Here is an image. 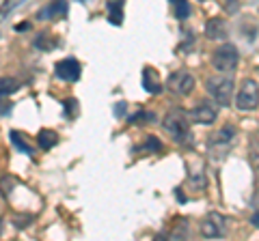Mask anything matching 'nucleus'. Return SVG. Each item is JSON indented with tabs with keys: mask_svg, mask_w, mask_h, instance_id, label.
Listing matches in <instances>:
<instances>
[{
	"mask_svg": "<svg viewBox=\"0 0 259 241\" xmlns=\"http://www.w3.org/2000/svg\"><path fill=\"white\" fill-rule=\"evenodd\" d=\"M164 130L173 136L175 142H184L188 140L190 136V123H188V114H186L184 110H171L168 114L164 116Z\"/></svg>",
	"mask_w": 259,
	"mask_h": 241,
	"instance_id": "f257e3e1",
	"label": "nucleus"
},
{
	"mask_svg": "<svg viewBox=\"0 0 259 241\" xmlns=\"http://www.w3.org/2000/svg\"><path fill=\"white\" fill-rule=\"evenodd\" d=\"M238 63H240V52H238V47L231 45V43L221 45L214 52V56H212L214 69L216 71H223V74H231V71H236Z\"/></svg>",
	"mask_w": 259,
	"mask_h": 241,
	"instance_id": "f03ea898",
	"label": "nucleus"
},
{
	"mask_svg": "<svg viewBox=\"0 0 259 241\" xmlns=\"http://www.w3.org/2000/svg\"><path fill=\"white\" fill-rule=\"evenodd\" d=\"M207 93L209 97L216 99L221 106H229L233 97V78L223 76V78H209L207 80Z\"/></svg>",
	"mask_w": 259,
	"mask_h": 241,
	"instance_id": "7ed1b4c3",
	"label": "nucleus"
},
{
	"mask_svg": "<svg viewBox=\"0 0 259 241\" xmlns=\"http://www.w3.org/2000/svg\"><path fill=\"white\" fill-rule=\"evenodd\" d=\"M236 106L240 110H255L259 106V86L255 80H244L236 95Z\"/></svg>",
	"mask_w": 259,
	"mask_h": 241,
	"instance_id": "20e7f679",
	"label": "nucleus"
},
{
	"mask_svg": "<svg viewBox=\"0 0 259 241\" xmlns=\"http://www.w3.org/2000/svg\"><path fill=\"white\" fill-rule=\"evenodd\" d=\"M194 76L190 74V71H175V74L168 76L166 80V86L171 88V91L175 95H182V97H186V95H190L194 91Z\"/></svg>",
	"mask_w": 259,
	"mask_h": 241,
	"instance_id": "39448f33",
	"label": "nucleus"
},
{
	"mask_svg": "<svg viewBox=\"0 0 259 241\" xmlns=\"http://www.w3.org/2000/svg\"><path fill=\"white\" fill-rule=\"evenodd\" d=\"M54 74L59 80H65V82H76L80 74H82V67H80V63L76 58H65L56 63Z\"/></svg>",
	"mask_w": 259,
	"mask_h": 241,
	"instance_id": "423d86ee",
	"label": "nucleus"
},
{
	"mask_svg": "<svg viewBox=\"0 0 259 241\" xmlns=\"http://www.w3.org/2000/svg\"><path fill=\"white\" fill-rule=\"evenodd\" d=\"M201 235L205 239H216L225 235V218L221 213H209L207 218L201 222Z\"/></svg>",
	"mask_w": 259,
	"mask_h": 241,
	"instance_id": "0eeeda50",
	"label": "nucleus"
},
{
	"mask_svg": "<svg viewBox=\"0 0 259 241\" xmlns=\"http://www.w3.org/2000/svg\"><path fill=\"white\" fill-rule=\"evenodd\" d=\"M205 35H207V39H212V41H225V39L229 37V28H227L223 18H212L205 24Z\"/></svg>",
	"mask_w": 259,
	"mask_h": 241,
	"instance_id": "6e6552de",
	"label": "nucleus"
},
{
	"mask_svg": "<svg viewBox=\"0 0 259 241\" xmlns=\"http://www.w3.org/2000/svg\"><path fill=\"white\" fill-rule=\"evenodd\" d=\"M67 13V3L65 0H52L50 5H46L41 11H39L37 18L39 20H56V18H63Z\"/></svg>",
	"mask_w": 259,
	"mask_h": 241,
	"instance_id": "1a4fd4ad",
	"label": "nucleus"
},
{
	"mask_svg": "<svg viewBox=\"0 0 259 241\" xmlns=\"http://www.w3.org/2000/svg\"><path fill=\"white\" fill-rule=\"evenodd\" d=\"M190 116H192V120H197L201 125H209L216 120V110L209 106V103H199V106L190 112Z\"/></svg>",
	"mask_w": 259,
	"mask_h": 241,
	"instance_id": "9d476101",
	"label": "nucleus"
},
{
	"mask_svg": "<svg viewBox=\"0 0 259 241\" xmlns=\"http://www.w3.org/2000/svg\"><path fill=\"white\" fill-rule=\"evenodd\" d=\"M143 86H145V91L153 93V95H158L162 91L160 78H158V74H156V69L153 67H145L143 69Z\"/></svg>",
	"mask_w": 259,
	"mask_h": 241,
	"instance_id": "9b49d317",
	"label": "nucleus"
},
{
	"mask_svg": "<svg viewBox=\"0 0 259 241\" xmlns=\"http://www.w3.org/2000/svg\"><path fill=\"white\" fill-rule=\"evenodd\" d=\"M123 5L125 0H108V22L115 24V26H121L123 24Z\"/></svg>",
	"mask_w": 259,
	"mask_h": 241,
	"instance_id": "f8f14e48",
	"label": "nucleus"
},
{
	"mask_svg": "<svg viewBox=\"0 0 259 241\" xmlns=\"http://www.w3.org/2000/svg\"><path fill=\"white\" fill-rule=\"evenodd\" d=\"M37 142H39V147L48 151V149L56 147L59 136H56V132H52V130H41V132H39V136H37Z\"/></svg>",
	"mask_w": 259,
	"mask_h": 241,
	"instance_id": "ddd939ff",
	"label": "nucleus"
},
{
	"mask_svg": "<svg viewBox=\"0 0 259 241\" xmlns=\"http://www.w3.org/2000/svg\"><path fill=\"white\" fill-rule=\"evenodd\" d=\"M56 45H59V39L50 37L48 33L39 35L35 39V47H37V50H41V52H52V50H56Z\"/></svg>",
	"mask_w": 259,
	"mask_h": 241,
	"instance_id": "4468645a",
	"label": "nucleus"
},
{
	"mask_svg": "<svg viewBox=\"0 0 259 241\" xmlns=\"http://www.w3.org/2000/svg\"><path fill=\"white\" fill-rule=\"evenodd\" d=\"M20 88V82L15 78H0V99H7Z\"/></svg>",
	"mask_w": 259,
	"mask_h": 241,
	"instance_id": "2eb2a0df",
	"label": "nucleus"
},
{
	"mask_svg": "<svg viewBox=\"0 0 259 241\" xmlns=\"http://www.w3.org/2000/svg\"><path fill=\"white\" fill-rule=\"evenodd\" d=\"M233 127L231 125H225L221 132H216L214 134V138H212V142H216V144H229L231 140H233Z\"/></svg>",
	"mask_w": 259,
	"mask_h": 241,
	"instance_id": "dca6fc26",
	"label": "nucleus"
},
{
	"mask_svg": "<svg viewBox=\"0 0 259 241\" xmlns=\"http://www.w3.org/2000/svg\"><path fill=\"white\" fill-rule=\"evenodd\" d=\"M171 5L175 7V18L177 20L190 18V5H188V0H171Z\"/></svg>",
	"mask_w": 259,
	"mask_h": 241,
	"instance_id": "f3484780",
	"label": "nucleus"
},
{
	"mask_svg": "<svg viewBox=\"0 0 259 241\" xmlns=\"http://www.w3.org/2000/svg\"><path fill=\"white\" fill-rule=\"evenodd\" d=\"M190 183H192V190H205V186H207V181H205V174H203V170H190Z\"/></svg>",
	"mask_w": 259,
	"mask_h": 241,
	"instance_id": "a211bd4d",
	"label": "nucleus"
},
{
	"mask_svg": "<svg viewBox=\"0 0 259 241\" xmlns=\"http://www.w3.org/2000/svg\"><path fill=\"white\" fill-rule=\"evenodd\" d=\"M11 142H13L15 147H18V149L22 151V153H26V155H30V157H32V147H30V144H28L26 140H22V136H20L18 132H11Z\"/></svg>",
	"mask_w": 259,
	"mask_h": 241,
	"instance_id": "6ab92c4d",
	"label": "nucleus"
},
{
	"mask_svg": "<svg viewBox=\"0 0 259 241\" xmlns=\"http://www.w3.org/2000/svg\"><path fill=\"white\" fill-rule=\"evenodd\" d=\"M143 149L147 151V153H158V151H162V142L156 136H147V142L143 144Z\"/></svg>",
	"mask_w": 259,
	"mask_h": 241,
	"instance_id": "aec40b11",
	"label": "nucleus"
},
{
	"mask_svg": "<svg viewBox=\"0 0 259 241\" xmlns=\"http://www.w3.org/2000/svg\"><path fill=\"white\" fill-rule=\"evenodd\" d=\"M20 3H22V0H5L3 7H0V22H3V20L7 18V13H9L13 7H15V5H20Z\"/></svg>",
	"mask_w": 259,
	"mask_h": 241,
	"instance_id": "412c9836",
	"label": "nucleus"
},
{
	"mask_svg": "<svg viewBox=\"0 0 259 241\" xmlns=\"http://www.w3.org/2000/svg\"><path fill=\"white\" fill-rule=\"evenodd\" d=\"M250 162H253L255 166H259V142L250 144Z\"/></svg>",
	"mask_w": 259,
	"mask_h": 241,
	"instance_id": "4be33fe9",
	"label": "nucleus"
},
{
	"mask_svg": "<svg viewBox=\"0 0 259 241\" xmlns=\"http://www.w3.org/2000/svg\"><path fill=\"white\" fill-rule=\"evenodd\" d=\"M125 112H127V103H125V101H117V106H115V116H117V118H123Z\"/></svg>",
	"mask_w": 259,
	"mask_h": 241,
	"instance_id": "5701e85b",
	"label": "nucleus"
},
{
	"mask_svg": "<svg viewBox=\"0 0 259 241\" xmlns=\"http://www.w3.org/2000/svg\"><path fill=\"white\" fill-rule=\"evenodd\" d=\"M76 99H65V114L67 116H71V112H74V108H76Z\"/></svg>",
	"mask_w": 259,
	"mask_h": 241,
	"instance_id": "b1692460",
	"label": "nucleus"
},
{
	"mask_svg": "<svg viewBox=\"0 0 259 241\" xmlns=\"http://www.w3.org/2000/svg\"><path fill=\"white\" fill-rule=\"evenodd\" d=\"M250 222H253V226H255V228H259V213H253V215H250Z\"/></svg>",
	"mask_w": 259,
	"mask_h": 241,
	"instance_id": "393cba45",
	"label": "nucleus"
},
{
	"mask_svg": "<svg viewBox=\"0 0 259 241\" xmlns=\"http://www.w3.org/2000/svg\"><path fill=\"white\" fill-rule=\"evenodd\" d=\"M28 28V22H24V24H18V26H15V30H26Z\"/></svg>",
	"mask_w": 259,
	"mask_h": 241,
	"instance_id": "a878e982",
	"label": "nucleus"
},
{
	"mask_svg": "<svg viewBox=\"0 0 259 241\" xmlns=\"http://www.w3.org/2000/svg\"><path fill=\"white\" fill-rule=\"evenodd\" d=\"M80 3H87V0H80Z\"/></svg>",
	"mask_w": 259,
	"mask_h": 241,
	"instance_id": "bb28decb",
	"label": "nucleus"
}]
</instances>
